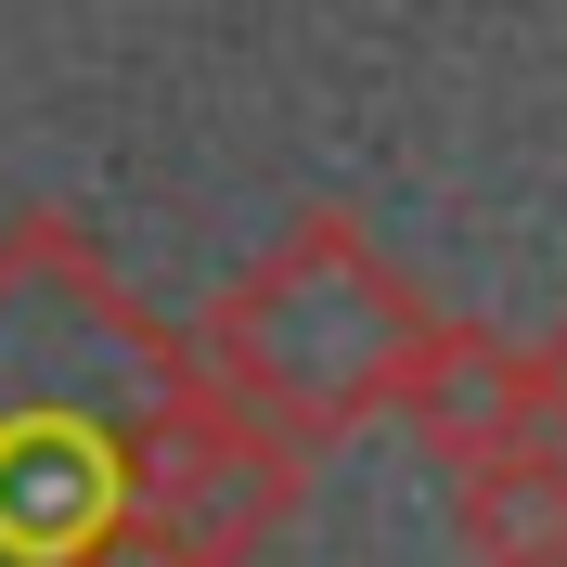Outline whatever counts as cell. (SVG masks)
I'll return each mask as SVG.
<instances>
[{
  "instance_id": "6da1fadb",
  "label": "cell",
  "mask_w": 567,
  "mask_h": 567,
  "mask_svg": "<svg viewBox=\"0 0 567 567\" xmlns=\"http://www.w3.org/2000/svg\"><path fill=\"white\" fill-rule=\"evenodd\" d=\"M413 284L388 271V258L361 246V219H297L271 258H258L233 297L207 310V374L219 400H246V413H271L284 439H336V425L374 413V388H388V361L413 349Z\"/></svg>"
},
{
  "instance_id": "7a4b0ae2",
  "label": "cell",
  "mask_w": 567,
  "mask_h": 567,
  "mask_svg": "<svg viewBox=\"0 0 567 567\" xmlns=\"http://www.w3.org/2000/svg\"><path fill=\"white\" fill-rule=\"evenodd\" d=\"M374 413L413 425L425 464H464V452H503V439H529L542 425V361L503 336V322H413V349L388 361V388Z\"/></svg>"
},
{
  "instance_id": "3957f363",
  "label": "cell",
  "mask_w": 567,
  "mask_h": 567,
  "mask_svg": "<svg viewBox=\"0 0 567 567\" xmlns=\"http://www.w3.org/2000/svg\"><path fill=\"white\" fill-rule=\"evenodd\" d=\"M452 529L477 567H567V439L529 425L503 452L452 464Z\"/></svg>"
},
{
  "instance_id": "277c9868",
  "label": "cell",
  "mask_w": 567,
  "mask_h": 567,
  "mask_svg": "<svg viewBox=\"0 0 567 567\" xmlns=\"http://www.w3.org/2000/svg\"><path fill=\"white\" fill-rule=\"evenodd\" d=\"M529 361H542V425H555V439H567V322H555V336H542Z\"/></svg>"
}]
</instances>
